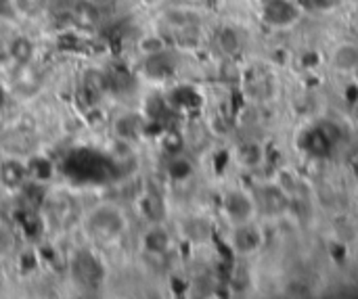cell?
<instances>
[{
  "label": "cell",
  "instance_id": "cell-6",
  "mask_svg": "<svg viewBox=\"0 0 358 299\" xmlns=\"http://www.w3.org/2000/svg\"><path fill=\"white\" fill-rule=\"evenodd\" d=\"M235 247L241 251V253H252L260 247L262 243V234L260 230L254 226V222H247V224H239L235 226Z\"/></svg>",
  "mask_w": 358,
  "mask_h": 299
},
{
  "label": "cell",
  "instance_id": "cell-19",
  "mask_svg": "<svg viewBox=\"0 0 358 299\" xmlns=\"http://www.w3.org/2000/svg\"><path fill=\"white\" fill-rule=\"evenodd\" d=\"M140 49H143V53L149 57V55L163 53L165 44H163V40H161V38H155V36H151V38H145V40L140 42Z\"/></svg>",
  "mask_w": 358,
  "mask_h": 299
},
{
  "label": "cell",
  "instance_id": "cell-8",
  "mask_svg": "<svg viewBox=\"0 0 358 299\" xmlns=\"http://www.w3.org/2000/svg\"><path fill=\"white\" fill-rule=\"evenodd\" d=\"M76 272L80 278H84L86 282H90L92 278H99L103 274V270L99 268V264L90 257V255H80L76 259Z\"/></svg>",
  "mask_w": 358,
  "mask_h": 299
},
{
  "label": "cell",
  "instance_id": "cell-2",
  "mask_svg": "<svg viewBox=\"0 0 358 299\" xmlns=\"http://www.w3.org/2000/svg\"><path fill=\"white\" fill-rule=\"evenodd\" d=\"M222 207H225V214H227V218L231 220L233 226L252 222L254 216H256V212H258V205H256L254 195L245 193L243 189L229 191V193L225 195Z\"/></svg>",
  "mask_w": 358,
  "mask_h": 299
},
{
  "label": "cell",
  "instance_id": "cell-4",
  "mask_svg": "<svg viewBox=\"0 0 358 299\" xmlns=\"http://www.w3.org/2000/svg\"><path fill=\"white\" fill-rule=\"evenodd\" d=\"M337 138V132L333 128V123L327 121V126H316L312 132H308V138H306V148H308V153L314 157V160H327L333 151V146H335V140Z\"/></svg>",
  "mask_w": 358,
  "mask_h": 299
},
{
  "label": "cell",
  "instance_id": "cell-21",
  "mask_svg": "<svg viewBox=\"0 0 358 299\" xmlns=\"http://www.w3.org/2000/svg\"><path fill=\"white\" fill-rule=\"evenodd\" d=\"M32 170H34V174H36V176H40V178H49V176H51V172H53L51 164H49V162H44V160H36V162L32 164Z\"/></svg>",
  "mask_w": 358,
  "mask_h": 299
},
{
  "label": "cell",
  "instance_id": "cell-12",
  "mask_svg": "<svg viewBox=\"0 0 358 299\" xmlns=\"http://www.w3.org/2000/svg\"><path fill=\"white\" fill-rule=\"evenodd\" d=\"M34 55V44L28 38H15L11 42V57L17 63H28Z\"/></svg>",
  "mask_w": 358,
  "mask_h": 299
},
{
  "label": "cell",
  "instance_id": "cell-22",
  "mask_svg": "<svg viewBox=\"0 0 358 299\" xmlns=\"http://www.w3.org/2000/svg\"><path fill=\"white\" fill-rule=\"evenodd\" d=\"M90 3H92L95 7H105V5L111 3V0H90Z\"/></svg>",
  "mask_w": 358,
  "mask_h": 299
},
{
  "label": "cell",
  "instance_id": "cell-17",
  "mask_svg": "<svg viewBox=\"0 0 358 299\" xmlns=\"http://www.w3.org/2000/svg\"><path fill=\"white\" fill-rule=\"evenodd\" d=\"M132 84V78L126 69H113L109 76H107V86H113L117 90H124Z\"/></svg>",
  "mask_w": 358,
  "mask_h": 299
},
{
  "label": "cell",
  "instance_id": "cell-9",
  "mask_svg": "<svg viewBox=\"0 0 358 299\" xmlns=\"http://www.w3.org/2000/svg\"><path fill=\"white\" fill-rule=\"evenodd\" d=\"M0 180H3L11 189L19 187L22 180H24V168L19 164H15V162L3 164V168H0Z\"/></svg>",
  "mask_w": 358,
  "mask_h": 299
},
{
  "label": "cell",
  "instance_id": "cell-11",
  "mask_svg": "<svg viewBox=\"0 0 358 299\" xmlns=\"http://www.w3.org/2000/svg\"><path fill=\"white\" fill-rule=\"evenodd\" d=\"M105 86H107V78L101 71H88L86 78H84V86L82 88L97 101L103 94Z\"/></svg>",
  "mask_w": 358,
  "mask_h": 299
},
{
  "label": "cell",
  "instance_id": "cell-7",
  "mask_svg": "<svg viewBox=\"0 0 358 299\" xmlns=\"http://www.w3.org/2000/svg\"><path fill=\"white\" fill-rule=\"evenodd\" d=\"M216 42H218L220 51H222L225 55H229V57H235V55L241 51V36H239V32H237L235 28H231V26H225V28L218 32Z\"/></svg>",
  "mask_w": 358,
  "mask_h": 299
},
{
  "label": "cell",
  "instance_id": "cell-15",
  "mask_svg": "<svg viewBox=\"0 0 358 299\" xmlns=\"http://www.w3.org/2000/svg\"><path fill=\"white\" fill-rule=\"evenodd\" d=\"M300 7L310 13H327L337 7L339 0H298Z\"/></svg>",
  "mask_w": 358,
  "mask_h": 299
},
{
  "label": "cell",
  "instance_id": "cell-10",
  "mask_svg": "<svg viewBox=\"0 0 358 299\" xmlns=\"http://www.w3.org/2000/svg\"><path fill=\"white\" fill-rule=\"evenodd\" d=\"M172 61L163 55V53H157V55H149L147 59V71L155 78L159 76H170L172 74Z\"/></svg>",
  "mask_w": 358,
  "mask_h": 299
},
{
  "label": "cell",
  "instance_id": "cell-3",
  "mask_svg": "<svg viewBox=\"0 0 358 299\" xmlns=\"http://www.w3.org/2000/svg\"><path fill=\"white\" fill-rule=\"evenodd\" d=\"M256 199V205H258V212L262 210L266 216L270 218H277V216H283L289 212L291 207V195L283 189V187H277V185H268L260 191V197H254Z\"/></svg>",
  "mask_w": 358,
  "mask_h": 299
},
{
  "label": "cell",
  "instance_id": "cell-16",
  "mask_svg": "<svg viewBox=\"0 0 358 299\" xmlns=\"http://www.w3.org/2000/svg\"><path fill=\"white\" fill-rule=\"evenodd\" d=\"M143 210H145L147 218L153 220V222H159L163 218V205H161V199L157 195H147V199L143 203Z\"/></svg>",
  "mask_w": 358,
  "mask_h": 299
},
{
  "label": "cell",
  "instance_id": "cell-23",
  "mask_svg": "<svg viewBox=\"0 0 358 299\" xmlns=\"http://www.w3.org/2000/svg\"><path fill=\"white\" fill-rule=\"evenodd\" d=\"M352 78H354V80H356V82H358V65H356V69H354V71H352Z\"/></svg>",
  "mask_w": 358,
  "mask_h": 299
},
{
  "label": "cell",
  "instance_id": "cell-5",
  "mask_svg": "<svg viewBox=\"0 0 358 299\" xmlns=\"http://www.w3.org/2000/svg\"><path fill=\"white\" fill-rule=\"evenodd\" d=\"M329 63H331V67H333L335 71L352 76V71H354L356 65H358V42H352V40L339 42V44L331 51Z\"/></svg>",
  "mask_w": 358,
  "mask_h": 299
},
{
  "label": "cell",
  "instance_id": "cell-1",
  "mask_svg": "<svg viewBox=\"0 0 358 299\" xmlns=\"http://www.w3.org/2000/svg\"><path fill=\"white\" fill-rule=\"evenodd\" d=\"M304 15V9L298 0H262L260 17L268 28L275 30H289L293 28Z\"/></svg>",
  "mask_w": 358,
  "mask_h": 299
},
{
  "label": "cell",
  "instance_id": "cell-13",
  "mask_svg": "<svg viewBox=\"0 0 358 299\" xmlns=\"http://www.w3.org/2000/svg\"><path fill=\"white\" fill-rule=\"evenodd\" d=\"M145 247L151 251V253H163L165 247H168V234L163 230H151L147 232L145 237Z\"/></svg>",
  "mask_w": 358,
  "mask_h": 299
},
{
  "label": "cell",
  "instance_id": "cell-20",
  "mask_svg": "<svg viewBox=\"0 0 358 299\" xmlns=\"http://www.w3.org/2000/svg\"><path fill=\"white\" fill-rule=\"evenodd\" d=\"M115 130H117V134H120V136L130 138V136H134V132H136V121H134L132 117H124V119H120V121H117Z\"/></svg>",
  "mask_w": 358,
  "mask_h": 299
},
{
  "label": "cell",
  "instance_id": "cell-18",
  "mask_svg": "<svg viewBox=\"0 0 358 299\" xmlns=\"http://www.w3.org/2000/svg\"><path fill=\"white\" fill-rule=\"evenodd\" d=\"M191 174V164L185 160H174L170 164V176L172 178H187Z\"/></svg>",
  "mask_w": 358,
  "mask_h": 299
},
{
  "label": "cell",
  "instance_id": "cell-24",
  "mask_svg": "<svg viewBox=\"0 0 358 299\" xmlns=\"http://www.w3.org/2000/svg\"><path fill=\"white\" fill-rule=\"evenodd\" d=\"M0 99H3V94H0Z\"/></svg>",
  "mask_w": 358,
  "mask_h": 299
},
{
  "label": "cell",
  "instance_id": "cell-14",
  "mask_svg": "<svg viewBox=\"0 0 358 299\" xmlns=\"http://www.w3.org/2000/svg\"><path fill=\"white\" fill-rule=\"evenodd\" d=\"M120 216L117 214H113V212H101L99 216H97V222H95V226H99L103 232H107V234H111V232H117L120 230Z\"/></svg>",
  "mask_w": 358,
  "mask_h": 299
}]
</instances>
